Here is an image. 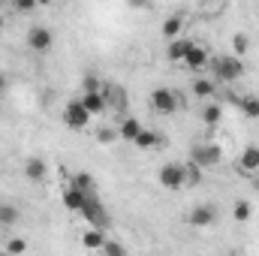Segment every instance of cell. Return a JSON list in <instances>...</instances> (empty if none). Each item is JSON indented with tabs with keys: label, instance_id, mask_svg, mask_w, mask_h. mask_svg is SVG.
Masks as SVG:
<instances>
[{
	"label": "cell",
	"instance_id": "obj_1",
	"mask_svg": "<svg viewBox=\"0 0 259 256\" xmlns=\"http://www.w3.org/2000/svg\"><path fill=\"white\" fill-rule=\"evenodd\" d=\"M211 69H214V81H223V84H232V81H238V78L247 72L244 61L235 58V55H220V58L211 64Z\"/></svg>",
	"mask_w": 259,
	"mask_h": 256
},
{
	"label": "cell",
	"instance_id": "obj_19",
	"mask_svg": "<svg viewBox=\"0 0 259 256\" xmlns=\"http://www.w3.org/2000/svg\"><path fill=\"white\" fill-rule=\"evenodd\" d=\"M181 27H184V15H181V12H178V15H169V18L163 21V36L172 42V39L181 36Z\"/></svg>",
	"mask_w": 259,
	"mask_h": 256
},
{
	"label": "cell",
	"instance_id": "obj_7",
	"mask_svg": "<svg viewBox=\"0 0 259 256\" xmlns=\"http://www.w3.org/2000/svg\"><path fill=\"white\" fill-rule=\"evenodd\" d=\"M27 46H30L33 52L46 55V52H52V46H55V33H52L49 27H42V24H33V27L27 30Z\"/></svg>",
	"mask_w": 259,
	"mask_h": 256
},
{
	"label": "cell",
	"instance_id": "obj_27",
	"mask_svg": "<svg viewBox=\"0 0 259 256\" xmlns=\"http://www.w3.org/2000/svg\"><path fill=\"white\" fill-rule=\"evenodd\" d=\"M184 175H187V184L196 187L199 181H202V169L196 166V163H184Z\"/></svg>",
	"mask_w": 259,
	"mask_h": 256
},
{
	"label": "cell",
	"instance_id": "obj_10",
	"mask_svg": "<svg viewBox=\"0 0 259 256\" xmlns=\"http://www.w3.org/2000/svg\"><path fill=\"white\" fill-rule=\"evenodd\" d=\"M78 100H81V106L88 109V115H91V118H94V115H103V112L109 109V106H106V97H103V91H94V94H81Z\"/></svg>",
	"mask_w": 259,
	"mask_h": 256
},
{
	"label": "cell",
	"instance_id": "obj_14",
	"mask_svg": "<svg viewBox=\"0 0 259 256\" xmlns=\"http://www.w3.org/2000/svg\"><path fill=\"white\" fill-rule=\"evenodd\" d=\"M184 64H187V69H193V72L205 69V66H208V49H202V46H196V42H193V49L187 52Z\"/></svg>",
	"mask_w": 259,
	"mask_h": 256
},
{
	"label": "cell",
	"instance_id": "obj_24",
	"mask_svg": "<svg viewBox=\"0 0 259 256\" xmlns=\"http://www.w3.org/2000/svg\"><path fill=\"white\" fill-rule=\"evenodd\" d=\"M72 187L81 193H88V196H94V178L88 175V172H78L75 178H72Z\"/></svg>",
	"mask_w": 259,
	"mask_h": 256
},
{
	"label": "cell",
	"instance_id": "obj_21",
	"mask_svg": "<svg viewBox=\"0 0 259 256\" xmlns=\"http://www.w3.org/2000/svg\"><path fill=\"white\" fill-rule=\"evenodd\" d=\"M238 106H241V112H244L250 121H259V97H253V94H244V97L238 100Z\"/></svg>",
	"mask_w": 259,
	"mask_h": 256
},
{
	"label": "cell",
	"instance_id": "obj_4",
	"mask_svg": "<svg viewBox=\"0 0 259 256\" xmlns=\"http://www.w3.org/2000/svg\"><path fill=\"white\" fill-rule=\"evenodd\" d=\"M81 217L91 223V229H100V232H106L109 229V211H106V205L97 199V196H88V202H84V208H81Z\"/></svg>",
	"mask_w": 259,
	"mask_h": 256
},
{
	"label": "cell",
	"instance_id": "obj_32",
	"mask_svg": "<svg viewBox=\"0 0 259 256\" xmlns=\"http://www.w3.org/2000/svg\"><path fill=\"white\" fill-rule=\"evenodd\" d=\"M3 24H6V18H3V12H0V30H3Z\"/></svg>",
	"mask_w": 259,
	"mask_h": 256
},
{
	"label": "cell",
	"instance_id": "obj_12",
	"mask_svg": "<svg viewBox=\"0 0 259 256\" xmlns=\"http://www.w3.org/2000/svg\"><path fill=\"white\" fill-rule=\"evenodd\" d=\"M193 49V42L190 39H184V36H178V39H172L169 42V49H166V58L169 61H175V64H184V58H187V52Z\"/></svg>",
	"mask_w": 259,
	"mask_h": 256
},
{
	"label": "cell",
	"instance_id": "obj_33",
	"mask_svg": "<svg viewBox=\"0 0 259 256\" xmlns=\"http://www.w3.org/2000/svg\"><path fill=\"white\" fill-rule=\"evenodd\" d=\"M0 256H9V253H6V250H0Z\"/></svg>",
	"mask_w": 259,
	"mask_h": 256
},
{
	"label": "cell",
	"instance_id": "obj_5",
	"mask_svg": "<svg viewBox=\"0 0 259 256\" xmlns=\"http://www.w3.org/2000/svg\"><path fill=\"white\" fill-rule=\"evenodd\" d=\"M160 184L166 187V190H181V187H187V175H184V163H163L160 166Z\"/></svg>",
	"mask_w": 259,
	"mask_h": 256
},
{
	"label": "cell",
	"instance_id": "obj_18",
	"mask_svg": "<svg viewBox=\"0 0 259 256\" xmlns=\"http://www.w3.org/2000/svg\"><path fill=\"white\" fill-rule=\"evenodd\" d=\"M190 91H193V97H199V100H208V97L217 94V81L199 75V78H193V88H190Z\"/></svg>",
	"mask_w": 259,
	"mask_h": 256
},
{
	"label": "cell",
	"instance_id": "obj_26",
	"mask_svg": "<svg viewBox=\"0 0 259 256\" xmlns=\"http://www.w3.org/2000/svg\"><path fill=\"white\" fill-rule=\"evenodd\" d=\"M6 253L9 256L27 253V241H24V238H9V241H6Z\"/></svg>",
	"mask_w": 259,
	"mask_h": 256
},
{
	"label": "cell",
	"instance_id": "obj_22",
	"mask_svg": "<svg viewBox=\"0 0 259 256\" xmlns=\"http://www.w3.org/2000/svg\"><path fill=\"white\" fill-rule=\"evenodd\" d=\"M232 55L241 58V61L250 55V36H247V33H235V36H232Z\"/></svg>",
	"mask_w": 259,
	"mask_h": 256
},
{
	"label": "cell",
	"instance_id": "obj_8",
	"mask_svg": "<svg viewBox=\"0 0 259 256\" xmlns=\"http://www.w3.org/2000/svg\"><path fill=\"white\" fill-rule=\"evenodd\" d=\"M238 172L241 175H253L259 172V145H247L238 157Z\"/></svg>",
	"mask_w": 259,
	"mask_h": 256
},
{
	"label": "cell",
	"instance_id": "obj_11",
	"mask_svg": "<svg viewBox=\"0 0 259 256\" xmlns=\"http://www.w3.org/2000/svg\"><path fill=\"white\" fill-rule=\"evenodd\" d=\"M142 130H145V127H142V121L130 115V118H124V121L118 124V139H124V142H130V145H133V142L139 139V133H142Z\"/></svg>",
	"mask_w": 259,
	"mask_h": 256
},
{
	"label": "cell",
	"instance_id": "obj_13",
	"mask_svg": "<svg viewBox=\"0 0 259 256\" xmlns=\"http://www.w3.org/2000/svg\"><path fill=\"white\" fill-rule=\"evenodd\" d=\"M46 175H49V166H46L42 157H30V160L24 163V178H27V181H42Z\"/></svg>",
	"mask_w": 259,
	"mask_h": 256
},
{
	"label": "cell",
	"instance_id": "obj_9",
	"mask_svg": "<svg viewBox=\"0 0 259 256\" xmlns=\"http://www.w3.org/2000/svg\"><path fill=\"white\" fill-rule=\"evenodd\" d=\"M214 217H217L214 205H196L193 211L187 214V223L196 226V229H202V226H211V223H214Z\"/></svg>",
	"mask_w": 259,
	"mask_h": 256
},
{
	"label": "cell",
	"instance_id": "obj_2",
	"mask_svg": "<svg viewBox=\"0 0 259 256\" xmlns=\"http://www.w3.org/2000/svg\"><path fill=\"white\" fill-rule=\"evenodd\" d=\"M220 160H223V151L214 142H199V145H193V151H190V163H196L199 169H214Z\"/></svg>",
	"mask_w": 259,
	"mask_h": 256
},
{
	"label": "cell",
	"instance_id": "obj_3",
	"mask_svg": "<svg viewBox=\"0 0 259 256\" xmlns=\"http://www.w3.org/2000/svg\"><path fill=\"white\" fill-rule=\"evenodd\" d=\"M148 106L157 115H175L178 112V94L172 88H154L151 97H148Z\"/></svg>",
	"mask_w": 259,
	"mask_h": 256
},
{
	"label": "cell",
	"instance_id": "obj_25",
	"mask_svg": "<svg viewBox=\"0 0 259 256\" xmlns=\"http://www.w3.org/2000/svg\"><path fill=\"white\" fill-rule=\"evenodd\" d=\"M0 223H3V226L18 223V208H15V205H0Z\"/></svg>",
	"mask_w": 259,
	"mask_h": 256
},
{
	"label": "cell",
	"instance_id": "obj_30",
	"mask_svg": "<svg viewBox=\"0 0 259 256\" xmlns=\"http://www.w3.org/2000/svg\"><path fill=\"white\" fill-rule=\"evenodd\" d=\"M97 139H100V142H106V145H109V142H115V139H118V130H100V133H97Z\"/></svg>",
	"mask_w": 259,
	"mask_h": 256
},
{
	"label": "cell",
	"instance_id": "obj_16",
	"mask_svg": "<svg viewBox=\"0 0 259 256\" xmlns=\"http://www.w3.org/2000/svg\"><path fill=\"white\" fill-rule=\"evenodd\" d=\"M133 145H136L139 151H151V148H160V145H163V136H160L157 130H142Z\"/></svg>",
	"mask_w": 259,
	"mask_h": 256
},
{
	"label": "cell",
	"instance_id": "obj_28",
	"mask_svg": "<svg viewBox=\"0 0 259 256\" xmlns=\"http://www.w3.org/2000/svg\"><path fill=\"white\" fill-rule=\"evenodd\" d=\"M103 256H127V250H124V244L121 241H109L106 238V244H103V250H100Z\"/></svg>",
	"mask_w": 259,
	"mask_h": 256
},
{
	"label": "cell",
	"instance_id": "obj_29",
	"mask_svg": "<svg viewBox=\"0 0 259 256\" xmlns=\"http://www.w3.org/2000/svg\"><path fill=\"white\" fill-rule=\"evenodd\" d=\"M12 6H15L18 12H36V6H39V3H36V0H15Z\"/></svg>",
	"mask_w": 259,
	"mask_h": 256
},
{
	"label": "cell",
	"instance_id": "obj_20",
	"mask_svg": "<svg viewBox=\"0 0 259 256\" xmlns=\"http://www.w3.org/2000/svg\"><path fill=\"white\" fill-rule=\"evenodd\" d=\"M81 244H84L88 250H103L106 232H100V229H84V232H81Z\"/></svg>",
	"mask_w": 259,
	"mask_h": 256
},
{
	"label": "cell",
	"instance_id": "obj_15",
	"mask_svg": "<svg viewBox=\"0 0 259 256\" xmlns=\"http://www.w3.org/2000/svg\"><path fill=\"white\" fill-rule=\"evenodd\" d=\"M84 202H88V193L75 190V187H66V190H64V208H66V211H75V214H81Z\"/></svg>",
	"mask_w": 259,
	"mask_h": 256
},
{
	"label": "cell",
	"instance_id": "obj_23",
	"mask_svg": "<svg viewBox=\"0 0 259 256\" xmlns=\"http://www.w3.org/2000/svg\"><path fill=\"white\" fill-rule=\"evenodd\" d=\"M232 217H235V223H247V220L253 217V205H250L247 199H238L235 208H232Z\"/></svg>",
	"mask_w": 259,
	"mask_h": 256
},
{
	"label": "cell",
	"instance_id": "obj_31",
	"mask_svg": "<svg viewBox=\"0 0 259 256\" xmlns=\"http://www.w3.org/2000/svg\"><path fill=\"white\" fill-rule=\"evenodd\" d=\"M3 88H6V75L0 72V91H3Z\"/></svg>",
	"mask_w": 259,
	"mask_h": 256
},
{
	"label": "cell",
	"instance_id": "obj_17",
	"mask_svg": "<svg viewBox=\"0 0 259 256\" xmlns=\"http://www.w3.org/2000/svg\"><path fill=\"white\" fill-rule=\"evenodd\" d=\"M223 121V106L220 103H205L202 106V124L205 127H217Z\"/></svg>",
	"mask_w": 259,
	"mask_h": 256
},
{
	"label": "cell",
	"instance_id": "obj_6",
	"mask_svg": "<svg viewBox=\"0 0 259 256\" xmlns=\"http://www.w3.org/2000/svg\"><path fill=\"white\" fill-rule=\"evenodd\" d=\"M64 124L69 130H84L91 124V115H88V109L81 106V100L75 97V100H69L64 106Z\"/></svg>",
	"mask_w": 259,
	"mask_h": 256
}]
</instances>
